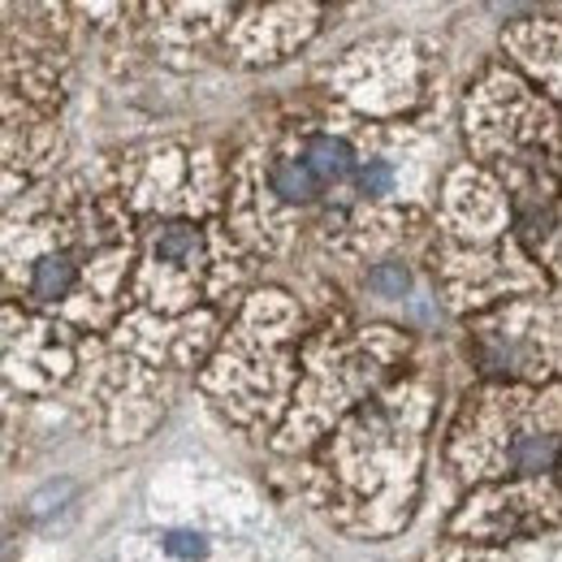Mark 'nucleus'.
Segmentation results:
<instances>
[{
    "label": "nucleus",
    "instance_id": "2",
    "mask_svg": "<svg viewBox=\"0 0 562 562\" xmlns=\"http://www.w3.org/2000/svg\"><path fill=\"white\" fill-rule=\"evenodd\" d=\"M269 187L285 204H307L321 195V178L312 173V165L303 156H281L269 165Z\"/></svg>",
    "mask_w": 562,
    "mask_h": 562
},
{
    "label": "nucleus",
    "instance_id": "3",
    "mask_svg": "<svg viewBox=\"0 0 562 562\" xmlns=\"http://www.w3.org/2000/svg\"><path fill=\"white\" fill-rule=\"evenodd\" d=\"M299 156L312 165V173H316L321 182H338V178H347L355 165V151L342 139H334V135H312V139L303 143Z\"/></svg>",
    "mask_w": 562,
    "mask_h": 562
},
{
    "label": "nucleus",
    "instance_id": "1",
    "mask_svg": "<svg viewBox=\"0 0 562 562\" xmlns=\"http://www.w3.org/2000/svg\"><path fill=\"white\" fill-rule=\"evenodd\" d=\"M74 285H78V260L70 251H44L35 265H31V294L40 303H57L66 299Z\"/></svg>",
    "mask_w": 562,
    "mask_h": 562
},
{
    "label": "nucleus",
    "instance_id": "7",
    "mask_svg": "<svg viewBox=\"0 0 562 562\" xmlns=\"http://www.w3.org/2000/svg\"><path fill=\"white\" fill-rule=\"evenodd\" d=\"M74 485L70 481H61V485H48V490H40L31 497V515H44V510H53V502H61V497H70Z\"/></svg>",
    "mask_w": 562,
    "mask_h": 562
},
{
    "label": "nucleus",
    "instance_id": "4",
    "mask_svg": "<svg viewBox=\"0 0 562 562\" xmlns=\"http://www.w3.org/2000/svg\"><path fill=\"white\" fill-rule=\"evenodd\" d=\"M372 290H381V294H390V299H403L407 294V285H412V278H407V269L403 265H381V269H372Z\"/></svg>",
    "mask_w": 562,
    "mask_h": 562
},
{
    "label": "nucleus",
    "instance_id": "5",
    "mask_svg": "<svg viewBox=\"0 0 562 562\" xmlns=\"http://www.w3.org/2000/svg\"><path fill=\"white\" fill-rule=\"evenodd\" d=\"M165 550L178 554V559H204V554H209V546H204L200 532H169V537H165Z\"/></svg>",
    "mask_w": 562,
    "mask_h": 562
},
{
    "label": "nucleus",
    "instance_id": "6",
    "mask_svg": "<svg viewBox=\"0 0 562 562\" xmlns=\"http://www.w3.org/2000/svg\"><path fill=\"white\" fill-rule=\"evenodd\" d=\"M363 195H385L390 187H394V173H390V165L385 160H372V165H363Z\"/></svg>",
    "mask_w": 562,
    "mask_h": 562
}]
</instances>
